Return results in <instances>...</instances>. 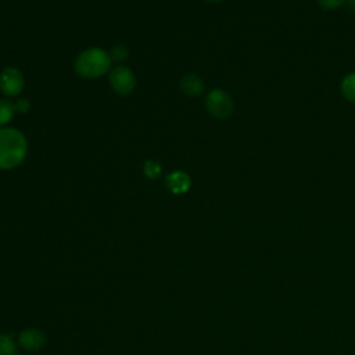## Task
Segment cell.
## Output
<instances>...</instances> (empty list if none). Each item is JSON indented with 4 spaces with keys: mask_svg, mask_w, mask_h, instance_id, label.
<instances>
[{
    "mask_svg": "<svg viewBox=\"0 0 355 355\" xmlns=\"http://www.w3.org/2000/svg\"><path fill=\"white\" fill-rule=\"evenodd\" d=\"M28 155V140L17 128H0V171L19 166Z\"/></svg>",
    "mask_w": 355,
    "mask_h": 355,
    "instance_id": "cell-1",
    "label": "cell"
},
{
    "mask_svg": "<svg viewBox=\"0 0 355 355\" xmlns=\"http://www.w3.org/2000/svg\"><path fill=\"white\" fill-rule=\"evenodd\" d=\"M165 186L173 194H184L191 187V179L184 171H172L165 176Z\"/></svg>",
    "mask_w": 355,
    "mask_h": 355,
    "instance_id": "cell-7",
    "label": "cell"
},
{
    "mask_svg": "<svg viewBox=\"0 0 355 355\" xmlns=\"http://www.w3.org/2000/svg\"><path fill=\"white\" fill-rule=\"evenodd\" d=\"M25 89V78L21 69L6 67L0 71V92L7 98L18 97Z\"/></svg>",
    "mask_w": 355,
    "mask_h": 355,
    "instance_id": "cell-5",
    "label": "cell"
},
{
    "mask_svg": "<svg viewBox=\"0 0 355 355\" xmlns=\"http://www.w3.org/2000/svg\"><path fill=\"white\" fill-rule=\"evenodd\" d=\"M14 105H15V112L26 114L31 110V100H28V98H18L14 103Z\"/></svg>",
    "mask_w": 355,
    "mask_h": 355,
    "instance_id": "cell-15",
    "label": "cell"
},
{
    "mask_svg": "<svg viewBox=\"0 0 355 355\" xmlns=\"http://www.w3.org/2000/svg\"><path fill=\"white\" fill-rule=\"evenodd\" d=\"M143 172L148 179H157V178H159V175L162 172V166L155 159H146V162L143 165Z\"/></svg>",
    "mask_w": 355,
    "mask_h": 355,
    "instance_id": "cell-12",
    "label": "cell"
},
{
    "mask_svg": "<svg viewBox=\"0 0 355 355\" xmlns=\"http://www.w3.org/2000/svg\"><path fill=\"white\" fill-rule=\"evenodd\" d=\"M15 115V105L10 98H0V128L7 126V123Z\"/></svg>",
    "mask_w": 355,
    "mask_h": 355,
    "instance_id": "cell-9",
    "label": "cell"
},
{
    "mask_svg": "<svg viewBox=\"0 0 355 355\" xmlns=\"http://www.w3.org/2000/svg\"><path fill=\"white\" fill-rule=\"evenodd\" d=\"M344 3H347V0H318V4L324 10H336Z\"/></svg>",
    "mask_w": 355,
    "mask_h": 355,
    "instance_id": "cell-14",
    "label": "cell"
},
{
    "mask_svg": "<svg viewBox=\"0 0 355 355\" xmlns=\"http://www.w3.org/2000/svg\"><path fill=\"white\" fill-rule=\"evenodd\" d=\"M180 90L187 97H198L204 92V80L196 73H186L180 79Z\"/></svg>",
    "mask_w": 355,
    "mask_h": 355,
    "instance_id": "cell-8",
    "label": "cell"
},
{
    "mask_svg": "<svg viewBox=\"0 0 355 355\" xmlns=\"http://www.w3.org/2000/svg\"><path fill=\"white\" fill-rule=\"evenodd\" d=\"M205 1H208V3H218V1H222V0H205Z\"/></svg>",
    "mask_w": 355,
    "mask_h": 355,
    "instance_id": "cell-17",
    "label": "cell"
},
{
    "mask_svg": "<svg viewBox=\"0 0 355 355\" xmlns=\"http://www.w3.org/2000/svg\"><path fill=\"white\" fill-rule=\"evenodd\" d=\"M108 54H110L111 61L123 62V61L129 57V50H128V47L123 46V44H116V46H114V47L108 51Z\"/></svg>",
    "mask_w": 355,
    "mask_h": 355,
    "instance_id": "cell-13",
    "label": "cell"
},
{
    "mask_svg": "<svg viewBox=\"0 0 355 355\" xmlns=\"http://www.w3.org/2000/svg\"><path fill=\"white\" fill-rule=\"evenodd\" d=\"M108 82L118 96H129L136 87V76L126 65H116L108 72Z\"/></svg>",
    "mask_w": 355,
    "mask_h": 355,
    "instance_id": "cell-4",
    "label": "cell"
},
{
    "mask_svg": "<svg viewBox=\"0 0 355 355\" xmlns=\"http://www.w3.org/2000/svg\"><path fill=\"white\" fill-rule=\"evenodd\" d=\"M347 3H348V7H349V10L355 11V0H347Z\"/></svg>",
    "mask_w": 355,
    "mask_h": 355,
    "instance_id": "cell-16",
    "label": "cell"
},
{
    "mask_svg": "<svg viewBox=\"0 0 355 355\" xmlns=\"http://www.w3.org/2000/svg\"><path fill=\"white\" fill-rule=\"evenodd\" d=\"M341 94L351 103H355V72L348 73L340 85Z\"/></svg>",
    "mask_w": 355,
    "mask_h": 355,
    "instance_id": "cell-10",
    "label": "cell"
},
{
    "mask_svg": "<svg viewBox=\"0 0 355 355\" xmlns=\"http://www.w3.org/2000/svg\"><path fill=\"white\" fill-rule=\"evenodd\" d=\"M18 344L26 351H37L46 344V334L40 329H25L18 334Z\"/></svg>",
    "mask_w": 355,
    "mask_h": 355,
    "instance_id": "cell-6",
    "label": "cell"
},
{
    "mask_svg": "<svg viewBox=\"0 0 355 355\" xmlns=\"http://www.w3.org/2000/svg\"><path fill=\"white\" fill-rule=\"evenodd\" d=\"M17 343L12 334L0 333V355H15Z\"/></svg>",
    "mask_w": 355,
    "mask_h": 355,
    "instance_id": "cell-11",
    "label": "cell"
},
{
    "mask_svg": "<svg viewBox=\"0 0 355 355\" xmlns=\"http://www.w3.org/2000/svg\"><path fill=\"white\" fill-rule=\"evenodd\" d=\"M111 62L108 51L101 47H89L76 55L73 69L80 78L96 79L110 72Z\"/></svg>",
    "mask_w": 355,
    "mask_h": 355,
    "instance_id": "cell-2",
    "label": "cell"
},
{
    "mask_svg": "<svg viewBox=\"0 0 355 355\" xmlns=\"http://www.w3.org/2000/svg\"><path fill=\"white\" fill-rule=\"evenodd\" d=\"M207 111L216 119H227L234 110L233 98L222 89H214L208 92L204 100Z\"/></svg>",
    "mask_w": 355,
    "mask_h": 355,
    "instance_id": "cell-3",
    "label": "cell"
}]
</instances>
